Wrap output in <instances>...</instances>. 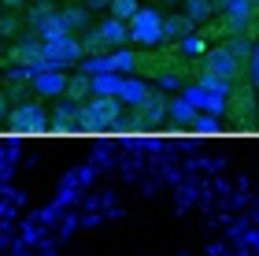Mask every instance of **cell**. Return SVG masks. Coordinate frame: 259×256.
<instances>
[{"mask_svg": "<svg viewBox=\"0 0 259 256\" xmlns=\"http://www.w3.org/2000/svg\"><path fill=\"white\" fill-rule=\"evenodd\" d=\"M78 112H81V130H108V126H119L122 119V100L93 93L85 104H78Z\"/></svg>", "mask_w": 259, "mask_h": 256, "instance_id": "cell-1", "label": "cell"}, {"mask_svg": "<svg viewBox=\"0 0 259 256\" xmlns=\"http://www.w3.org/2000/svg\"><path fill=\"white\" fill-rule=\"evenodd\" d=\"M163 115H167V100H163L159 93H148V100H141L134 108V126L137 130H148V126H156Z\"/></svg>", "mask_w": 259, "mask_h": 256, "instance_id": "cell-8", "label": "cell"}, {"mask_svg": "<svg viewBox=\"0 0 259 256\" xmlns=\"http://www.w3.org/2000/svg\"><path fill=\"white\" fill-rule=\"evenodd\" d=\"M108 11H111V19H126V22H130V19L141 11V4H137V0H111Z\"/></svg>", "mask_w": 259, "mask_h": 256, "instance_id": "cell-17", "label": "cell"}, {"mask_svg": "<svg viewBox=\"0 0 259 256\" xmlns=\"http://www.w3.org/2000/svg\"><path fill=\"white\" fill-rule=\"evenodd\" d=\"M81 56H85V49H81V41L74 38V33H67V38H56V41H45V60H49V67H70V63H81Z\"/></svg>", "mask_w": 259, "mask_h": 256, "instance_id": "cell-4", "label": "cell"}, {"mask_svg": "<svg viewBox=\"0 0 259 256\" xmlns=\"http://www.w3.org/2000/svg\"><path fill=\"white\" fill-rule=\"evenodd\" d=\"M8 112H11V108H8V93H0V126H4V119H8Z\"/></svg>", "mask_w": 259, "mask_h": 256, "instance_id": "cell-24", "label": "cell"}, {"mask_svg": "<svg viewBox=\"0 0 259 256\" xmlns=\"http://www.w3.org/2000/svg\"><path fill=\"white\" fill-rule=\"evenodd\" d=\"M167 4H182V0H167Z\"/></svg>", "mask_w": 259, "mask_h": 256, "instance_id": "cell-27", "label": "cell"}, {"mask_svg": "<svg viewBox=\"0 0 259 256\" xmlns=\"http://www.w3.org/2000/svg\"><path fill=\"white\" fill-rule=\"evenodd\" d=\"M0 8H4V11H22L26 0H0Z\"/></svg>", "mask_w": 259, "mask_h": 256, "instance_id": "cell-23", "label": "cell"}, {"mask_svg": "<svg viewBox=\"0 0 259 256\" xmlns=\"http://www.w3.org/2000/svg\"><path fill=\"white\" fill-rule=\"evenodd\" d=\"M211 11H215V4H211V0H189V4H185V15H189L193 22L211 19Z\"/></svg>", "mask_w": 259, "mask_h": 256, "instance_id": "cell-18", "label": "cell"}, {"mask_svg": "<svg viewBox=\"0 0 259 256\" xmlns=\"http://www.w3.org/2000/svg\"><path fill=\"white\" fill-rule=\"evenodd\" d=\"M33 93L41 100H52V97H63L67 93V75L60 67H49V71H33Z\"/></svg>", "mask_w": 259, "mask_h": 256, "instance_id": "cell-7", "label": "cell"}, {"mask_svg": "<svg viewBox=\"0 0 259 256\" xmlns=\"http://www.w3.org/2000/svg\"><path fill=\"white\" fill-rule=\"evenodd\" d=\"M70 30H74V26L67 22L63 11H52L49 19H41V22H37V38H41V45H45V41H56V38H67Z\"/></svg>", "mask_w": 259, "mask_h": 256, "instance_id": "cell-9", "label": "cell"}, {"mask_svg": "<svg viewBox=\"0 0 259 256\" xmlns=\"http://www.w3.org/2000/svg\"><path fill=\"white\" fill-rule=\"evenodd\" d=\"M63 15H67L70 26H81V22H85V11H81V8H70V11H63Z\"/></svg>", "mask_w": 259, "mask_h": 256, "instance_id": "cell-22", "label": "cell"}, {"mask_svg": "<svg viewBox=\"0 0 259 256\" xmlns=\"http://www.w3.org/2000/svg\"><path fill=\"white\" fill-rule=\"evenodd\" d=\"M200 75H215V78H226V82H233V78L241 75V60L226 49V45H222V49H211V52L204 56Z\"/></svg>", "mask_w": 259, "mask_h": 256, "instance_id": "cell-5", "label": "cell"}, {"mask_svg": "<svg viewBox=\"0 0 259 256\" xmlns=\"http://www.w3.org/2000/svg\"><path fill=\"white\" fill-rule=\"evenodd\" d=\"M0 93H4V86H0Z\"/></svg>", "mask_w": 259, "mask_h": 256, "instance_id": "cell-30", "label": "cell"}, {"mask_svg": "<svg viewBox=\"0 0 259 256\" xmlns=\"http://www.w3.org/2000/svg\"><path fill=\"white\" fill-rule=\"evenodd\" d=\"M0 60H4V49H0Z\"/></svg>", "mask_w": 259, "mask_h": 256, "instance_id": "cell-28", "label": "cell"}, {"mask_svg": "<svg viewBox=\"0 0 259 256\" xmlns=\"http://www.w3.org/2000/svg\"><path fill=\"white\" fill-rule=\"evenodd\" d=\"M89 8H100V4H111V0H85Z\"/></svg>", "mask_w": 259, "mask_h": 256, "instance_id": "cell-26", "label": "cell"}, {"mask_svg": "<svg viewBox=\"0 0 259 256\" xmlns=\"http://www.w3.org/2000/svg\"><path fill=\"white\" fill-rule=\"evenodd\" d=\"M167 112L174 115V119H182V123H193V119H196L193 104H185V100H182V104H174V108H167Z\"/></svg>", "mask_w": 259, "mask_h": 256, "instance_id": "cell-19", "label": "cell"}, {"mask_svg": "<svg viewBox=\"0 0 259 256\" xmlns=\"http://www.w3.org/2000/svg\"><path fill=\"white\" fill-rule=\"evenodd\" d=\"M211 4H215V8H219V11H226V8H230V4H233V0H211Z\"/></svg>", "mask_w": 259, "mask_h": 256, "instance_id": "cell-25", "label": "cell"}, {"mask_svg": "<svg viewBox=\"0 0 259 256\" xmlns=\"http://www.w3.org/2000/svg\"><path fill=\"white\" fill-rule=\"evenodd\" d=\"M148 86L145 82H134V78H122V89H119V100L122 104H130V108H137L141 100H148Z\"/></svg>", "mask_w": 259, "mask_h": 256, "instance_id": "cell-13", "label": "cell"}, {"mask_svg": "<svg viewBox=\"0 0 259 256\" xmlns=\"http://www.w3.org/2000/svg\"><path fill=\"white\" fill-rule=\"evenodd\" d=\"M252 4H255V8H259V0H252Z\"/></svg>", "mask_w": 259, "mask_h": 256, "instance_id": "cell-29", "label": "cell"}, {"mask_svg": "<svg viewBox=\"0 0 259 256\" xmlns=\"http://www.w3.org/2000/svg\"><path fill=\"white\" fill-rule=\"evenodd\" d=\"M137 60H141L137 52L115 49V56H111V71H115V75H130V71H137Z\"/></svg>", "mask_w": 259, "mask_h": 256, "instance_id": "cell-16", "label": "cell"}, {"mask_svg": "<svg viewBox=\"0 0 259 256\" xmlns=\"http://www.w3.org/2000/svg\"><path fill=\"white\" fill-rule=\"evenodd\" d=\"M226 119H233L237 126H244V123L255 119V89L252 86L230 89V97H226Z\"/></svg>", "mask_w": 259, "mask_h": 256, "instance_id": "cell-6", "label": "cell"}, {"mask_svg": "<svg viewBox=\"0 0 259 256\" xmlns=\"http://www.w3.org/2000/svg\"><path fill=\"white\" fill-rule=\"evenodd\" d=\"M63 97H67L70 104H85V100L93 97V75H85V71L70 75V78H67V93H63Z\"/></svg>", "mask_w": 259, "mask_h": 256, "instance_id": "cell-12", "label": "cell"}, {"mask_svg": "<svg viewBox=\"0 0 259 256\" xmlns=\"http://www.w3.org/2000/svg\"><path fill=\"white\" fill-rule=\"evenodd\" d=\"M49 130H60V134H67V130H81V112L74 108V104H56Z\"/></svg>", "mask_w": 259, "mask_h": 256, "instance_id": "cell-10", "label": "cell"}, {"mask_svg": "<svg viewBox=\"0 0 259 256\" xmlns=\"http://www.w3.org/2000/svg\"><path fill=\"white\" fill-rule=\"evenodd\" d=\"M81 49H85V56H104V52L111 49V45H108V38H104V30H100V26H93L85 38H81Z\"/></svg>", "mask_w": 259, "mask_h": 256, "instance_id": "cell-15", "label": "cell"}, {"mask_svg": "<svg viewBox=\"0 0 259 256\" xmlns=\"http://www.w3.org/2000/svg\"><path fill=\"white\" fill-rule=\"evenodd\" d=\"M49 15H52V4H49V0H41V4L30 8V22H33V26H37L41 19H49Z\"/></svg>", "mask_w": 259, "mask_h": 256, "instance_id": "cell-20", "label": "cell"}, {"mask_svg": "<svg viewBox=\"0 0 259 256\" xmlns=\"http://www.w3.org/2000/svg\"><path fill=\"white\" fill-rule=\"evenodd\" d=\"M130 33H134L137 45H159L167 33H163V15L156 8H141L134 19H130Z\"/></svg>", "mask_w": 259, "mask_h": 256, "instance_id": "cell-3", "label": "cell"}, {"mask_svg": "<svg viewBox=\"0 0 259 256\" xmlns=\"http://www.w3.org/2000/svg\"><path fill=\"white\" fill-rule=\"evenodd\" d=\"M100 30H104V38H108V45H111V49H126V45L130 41H134V33H130V22L126 19H104L100 22Z\"/></svg>", "mask_w": 259, "mask_h": 256, "instance_id": "cell-11", "label": "cell"}, {"mask_svg": "<svg viewBox=\"0 0 259 256\" xmlns=\"http://www.w3.org/2000/svg\"><path fill=\"white\" fill-rule=\"evenodd\" d=\"M49 123H52V115L45 112L37 100L11 104V112H8V119H4V126H8L11 134H41V130H49Z\"/></svg>", "mask_w": 259, "mask_h": 256, "instance_id": "cell-2", "label": "cell"}, {"mask_svg": "<svg viewBox=\"0 0 259 256\" xmlns=\"http://www.w3.org/2000/svg\"><path fill=\"white\" fill-rule=\"evenodd\" d=\"M15 33H19V19L4 15V19H0V38H15Z\"/></svg>", "mask_w": 259, "mask_h": 256, "instance_id": "cell-21", "label": "cell"}, {"mask_svg": "<svg viewBox=\"0 0 259 256\" xmlns=\"http://www.w3.org/2000/svg\"><path fill=\"white\" fill-rule=\"evenodd\" d=\"M193 26H196V22L189 19V15H167V19H163V33H167V38H193Z\"/></svg>", "mask_w": 259, "mask_h": 256, "instance_id": "cell-14", "label": "cell"}]
</instances>
